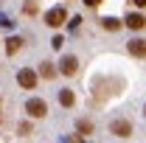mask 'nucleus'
Returning a JSON list of instances; mask_svg holds the SVG:
<instances>
[{
	"mask_svg": "<svg viewBox=\"0 0 146 143\" xmlns=\"http://www.w3.org/2000/svg\"><path fill=\"white\" fill-rule=\"evenodd\" d=\"M17 84H20L23 90H34V87H36V70L23 68V70L17 73Z\"/></svg>",
	"mask_w": 146,
	"mask_h": 143,
	"instance_id": "f257e3e1",
	"label": "nucleus"
},
{
	"mask_svg": "<svg viewBox=\"0 0 146 143\" xmlns=\"http://www.w3.org/2000/svg\"><path fill=\"white\" fill-rule=\"evenodd\" d=\"M25 109H28L31 118H45V115H48V104H45L42 98H28Z\"/></svg>",
	"mask_w": 146,
	"mask_h": 143,
	"instance_id": "f03ea898",
	"label": "nucleus"
},
{
	"mask_svg": "<svg viewBox=\"0 0 146 143\" xmlns=\"http://www.w3.org/2000/svg\"><path fill=\"white\" fill-rule=\"evenodd\" d=\"M65 20H68V11H65L62 6H56V9H51V11L45 14V23H48L51 28H59V25H62Z\"/></svg>",
	"mask_w": 146,
	"mask_h": 143,
	"instance_id": "7ed1b4c3",
	"label": "nucleus"
},
{
	"mask_svg": "<svg viewBox=\"0 0 146 143\" xmlns=\"http://www.w3.org/2000/svg\"><path fill=\"white\" fill-rule=\"evenodd\" d=\"M110 132H112V135H118V138H129V135H132V124L124 121V118H118V121H112V124H110Z\"/></svg>",
	"mask_w": 146,
	"mask_h": 143,
	"instance_id": "20e7f679",
	"label": "nucleus"
},
{
	"mask_svg": "<svg viewBox=\"0 0 146 143\" xmlns=\"http://www.w3.org/2000/svg\"><path fill=\"white\" fill-rule=\"evenodd\" d=\"M59 70L65 73V76H73V73L79 70V62H76V56H62V62H59Z\"/></svg>",
	"mask_w": 146,
	"mask_h": 143,
	"instance_id": "39448f33",
	"label": "nucleus"
},
{
	"mask_svg": "<svg viewBox=\"0 0 146 143\" xmlns=\"http://www.w3.org/2000/svg\"><path fill=\"white\" fill-rule=\"evenodd\" d=\"M129 54L138 56V59H143L146 56V39H132V42H129Z\"/></svg>",
	"mask_w": 146,
	"mask_h": 143,
	"instance_id": "423d86ee",
	"label": "nucleus"
},
{
	"mask_svg": "<svg viewBox=\"0 0 146 143\" xmlns=\"http://www.w3.org/2000/svg\"><path fill=\"white\" fill-rule=\"evenodd\" d=\"M127 25L132 28V31H141V28L146 25V17H143V14H129V17H127Z\"/></svg>",
	"mask_w": 146,
	"mask_h": 143,
	"instance_id": "0eeeda50",
	"label": "nucleus"
},
{
	"mask_svg": "<svg viewBox=\"0 0 146 143\" xmlns=\"http://www.w3.org/2000/svg\"><path fill=\"white\" fill-rule=\"evenodd\" d=\"M39 76H42V79H54L56 76V65L54 62H42V65H39Z\"/></svg>",
	"mask_w": 146,
	"mask_h": 143,
	"instance_id": "6e6552de",
	"label": "nucleus"
},
{
	"mask_svg": "<svg viewBox=\"0 0 146 143\" xmlns=\"http://www.w3.org/2000/svg\"><path fill=\"white\" fill-rule=\"evenodd\" d=\"M20 48H23V39H20V36H11V39L6 42V51H9V54H17Z\"/></svg>",
	"mask_w": 146,
	"mask_h": 143,
	"instance_id": "1a4fd4ad",
	"label": "nucleus"
},
{
	"mask_svg": "<svg viewBox=\"0 0 146 143\" xmlns=\"http://www.w3.org/2000/svg\"><path fill=\"white\" fill-rule=\"evenodd\" d=\"M59 104H62V107H73V93L70 90H62V93H59Z\"/></svg>",
	"mask_w": 146,
	"mask_h": 143,
	"instance_id": "9d476101",
	"label": "nucleus"
},
{
	"mask_svg": "<svg viewBox=\"0 0 146 143\" xmlns=\"http://www.w3.org/2000/svg\"><path fill=\"white\" fill-rule=\"evenodd\" d=\"M101 25H104L107 31H118V28H121V23H118L115 17H104V20H101Z\"/></svg>",
	"mask_w": 146,
	"mask_h": 143,
	"instance_id": "9b49d317",
	"label": "nucleus"
},
{
	"mask_svg": "<svg viewBox=\"0 0 146 143\" xmlns=\"http://www.w3.org/2000/svg\"><path fill=\"white\" fill-rule=\"evenodd\" d=\"M76 129H79V135H90L93 132V121H84V118H82V121L76 124Z\"/></svg>",
	"mask_w": 146,
	"mask_h": 143,
	"instance_id": "f8f14e48",
	"label": "nucleus"
},
{
	"mask_svg": "<svg viewBox=\"0 0 146 143\" xmlns=\"http://www.w3.org/2000/svg\"><path fill=\"white\" fill-rule=\"evenodd\" d=\"M84 3H87V6H98L101 0H84Z\"/></svg>",
	"mask_w": 146,
	"mask_h": 143,
	"instance_id": "ddd939ff",
	"label": "nucleus"
},
{
	"mask_svg": "<svg viewBox=\"0 0 146 143\" xmlns=\"http://www.w3.org/2000/svg\"><path fill=\"white\" fill-rule=\"evenodd\" d=\"M132 3H135V6H141V9L146 6V0H132Z\"/></svg>",
	"mask_w": 146,
	"mask_h": 143,
	"instance_id": "4468645a",
	"label": "nucleus"
},
{
	"mask_svg": "<svg viewBox=\"0 0 146 143\" xmlns=\"http://www.w3.org/2000/svg\"><path fill=\"white\" fill-rule=\"evenodd\" d=\"M143 115H146V109H143Z\"/></svg>",
	"mask_w": 146,
	"mask_h": 143,
	"instance_id": "2eb2a0df",
	"label": "nucleus"
}]
</instances>
